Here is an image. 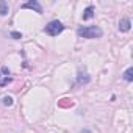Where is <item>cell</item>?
Wrapping results in <instances>:
<instances>
[{"label":"cell","mask_w":133,"mask_h":133,"mask_svg":"<svg viewBox=\"0 0 133 133\" xmlns=\"http://www.w3.org/2000/svg\"><path fill=\"white\" fill-rule=\"evenodd\" d=\"M63 30H64V25H63L59 21H52V22H49V24L44 27V31H45L49 36H58Z\"/></svg>","instance_id":"cell-2"},{"label":"cell","mask_w":133,"mask_h":133,"mask_svg":"<svg viewBox=\"0 0 133 133\" xmlns=\"http://www.w3.org/2000/svg\"><path fill=\"white\" fill-rule=\"evenodd\" d=\"M77 35L85 39H97L103 35V31H102V28H99L96 25H89V27H78Z\"/></svg>","instance_id":"cell-1"},{"label":"cell","mask_w":133,"mask_h":133,"mask_svg":"<svg viewBox=\"0 0 133 133\" xmlns=\"http://www.w3.org/2000/svg\"><path fill=\"white\" fill-rule=\"evenodd\" d=\"M130 28H131V21L128 17H122L119 22V31L127 33V31H130Z\"/></svg>","instance_id":"cell-4"},{"label":"cell","mask_w":133,"mask_h":133,"mask_svg":"<svg viewBox=\"0 0 133 133\" xmlns=\"http://www.w3.org/2000/svg\"><path fill=\"white\" fill-rule=\"evenodd\" d=\"M11 77L10 75H0V86H6L8 83H11Z\"/></svg>","instance_id":"cell-9"},{"label":"cell","mask_w":133,"mask_h":133,"mask_svg":"<svg viewBox=\"0 0 133 133\" xmlns=\"http://www.w3.org/2000/svg\"><path fill=\"white\" fill-rule=\"evenodd\" d=\"M10 13V6L5 0H0V16H6Z\"/></svg>","instance_id":"cell-6"},{"label":"cell","mask_w":133,"mask_h":133,"mask_svg":"<svg viewBox=\"0 0 133 133\" xmlns=\"http://www.w3.org/2000/svg\"><path fill=\"white\" fill-rule=\"evenodd\" d=\"M80 133H91V131H89V130H86V128H85V130H82V131H80Z\"/></svg>","instance_id":"cell-12"},{"label":"cell","mask_w":133,"mask_h":133,"mask_svg":"<svg viewBox=\"0 0 133 133\" xmlns=\"http://www.w3.org/2000/svg\"><path fill=\"white\" fill-rule=\"evenodd\" d=\"M91 82V77L85 72V71H78V75H77V83L78 85H86V83H89Z\"/></svg>","instance_id":"cell-5"},{"label":"cell","mask_w":133,"mask_h":133,"mask_svg":"<svg viewBox=\"0 0 133 133\" xmlns=\"http://www.w3.org/2000/svg\"><path fill=\"white\" fill-rule=\"evenodd\" d=\"M2 103H3L5 107H13L14 102H13V97H11V96H5V97L2 99Z\"/></svg>","instance_id":"cell-10"},{"label":"cell","mask_w":133,"mask_h":133,"mask_svg":"<svg viewBox=\"0 0 133 133\" xmlns=\"http://www.w3.org/2000/svg\"><path fill=\"white\" fill-rule=\"evenodd\" d=\"M92 17H94V8L92 6H88L85 10V13H83V21H89Z\"/></svg>","instance_id":"cell-7"},{"label":"cell","mask_w":133,"mask_h":133,"mask_svg":"<svg viewBox=\"0 0 133 133\" xmlns=\"http://www.w3.org/2000/svg\"><path fill=\"white\" fill-rule=\"evenodd\" d=\"M11 36H13L14 39H21V38H22V33H17V31H11Z\"/></svg>","instance_id":"cell-11"},{"label":"cell","mask_w":133,"mask_h":133,"mask_svg":"<svg viewBox=\"0 0 133 133\" xmlns=\"http://www.w3.org/2000/svg\"><path fill=\"white\" fill-rule=\"evenodd\" d=\"M124 80L125 82H133V68H128L124 72Z\"/></svg>","instance_id":"cell-8"},{"label":"cell","mask_w":133,"mask_h":133,"mask_svg":"<svg viewBox=\"0 0 133 133\" xmlns=\"http://www.w3.org/2000/svg\"><path fill=\"white\" fill-rule=\"evenodd\" d=\"M22 8L24 10H35L38 14H42V6H41V3L38 2V0H30V2L22 5Z\"/></svg>","instance_id":"cell-3"}]
</instances>
